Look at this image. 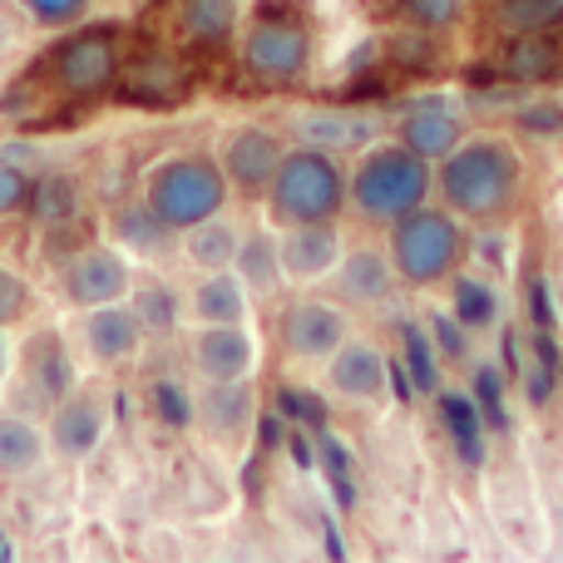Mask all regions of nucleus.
Instances as JSON below:
<instances>
[{
	"label": "nucleus",
	"mask_w": 563,
	"mask_h": 563,
	"mask_svg": "<svg viewBox=\"0 0 563 563\" xmlns=\"http://www.w3.org/2000/svg\"><path fill=\"white\" fill-rule=\"evenodd\" d=\"M114 95H119V104H134V109H178L194 95V69L174 49L144 45L134 55H124Z\"/></svg>",
	"instance_id": "6e6552de"
},
{
	"label": "nucleus",
	"mask_w": 563,
	"mask_h": 563,
	"mask_svg": "<svg viewBox=\"0 0 563 563\" xmlns=\"http://www.w3.org/2000/svg\"><path fill=\"white\" fill-rule=\"evenodd\" d=\"M327 386L331 396L341 400H356V406H371V400L386 396L390 386V361L376 341L366 336H346L336 346V356L327 361Z\"/></svg>",
	"instance_id": "2eb2a0df"
},
{
	"label": "nucleus",
	"mask_w": 563,
	"mask_h": 563,
	"mask_svg": "<svg viewBox=\"0 0 563 563\" xmlns=\"http://www.w3.org/2000/svg\"><path fill=\"white\" fill-rule=\"evenodd\" d=\"M435 188V164L410 154L406 144H371L346 174V208H356L366 223H396L410 208H420Z\"/></svg>",
	"instance_id": "f03ea898"
},
{
	"label": "nucleus",
	"mask_w": 563,
	"mask_h": 563,
	"mask_svg": "<svg viewBox=\"0 0 563 563\" xmlns=\"http://www.w3.org/2000/svg\"><path fill=\"white\" fill-rule=\"evenodd\" d=\"M400 356H406V366H400L406 380H416L420 390H440V351L420 321H406V327H400Z\"/></svg>",
	"instance_id": "2f4dec72"
},
{
	"label": "nucleus",
	"mask_w": 563,
	"mask_h": 563,
	"mask_svg": "<svg viewBox=\"0 0 563 563\" xmlns=\"http://www.w3.org/2000/svg\"><path fill=\"white\" fill-rule=\"evenodd\" d=\"M188 307H194L198 321H247V311H253V291H247V282L238 277L233 267H218V273L198 277Z\"/></svg>",
	"instance_id": "b1692460"
},
{
	"label": "nucleus",
	"mask_w": 563,
	"mask_h": 563,
	"mask_svg": "<svg viewBox=\"0 0 563 563\" xmlns=\"http://www.w3.org/2000/svg\"><path fill=\"white\" fill-rule=\"evenodd\" d=\"M119 65H124V45H119L114 25H85L65 35L49 49V79L65 99H104L114 95Z\"/></svg>",
	"instance_id": "0eeeda50"
},
{
	"label": "nucleus",
	"mask_w": 563,
	"mask_h": 563,
	"mask_svg": "<svg viewBox=\"0 0 563 563\" xmlns=\"http://www.w3.org/2000/svg\"><path fill=\"white\" fill-rule=\"evenodd\" d=\"M390 10H396L406 25L426 30V35H440V30H450L465 15V0H390Z\"/></svg>",
	"instance_id": "f704fd0d"
},
{
	"label": "nucleus",
	"mask_w": 563,
	"mask_h": 563,
	"mask_svg": "<svg viewBox=\"0 0 563 563\" xmlns=\"http://www.w3.org/2000/svg\"><path fill=\"white\" fill-rule=\"evenodd\" d=\"M311 55H317V35L301 15H287V10H263V15L247 25L243 35V69L257 79V85L273 89H291L307 79Z\"/></svg>",
	"instance_id": "423d86ee"
},
{
	"label": "nucleus",
	"mask_w": 563,
	"mask_h": 563,
	"mask_svg": "<svg viewBox=\"0 0 563 563\" xmlns=\"http://www.w3.org/2000/svg\"><path fill=\"white\" fill-rule=\"evenodd\" d=\"M134 317L144 321V331H174L178 327V311H184V301H178L174 287H164V282H148V287L134 291Z\"/></svg>",
	"instance_id": "72a5a7b5"
},
{
	"label": "nucleus",
	"mask_w": 563,
	"mask_h": 563,
	"mask_svg": "<svg viewBox=\"0 0 563 563\" xmlns=\"http://www.w3.org/2000/svg\"><path fill=\"white\" fill-rule=\"evenodd\" d=\"M114 238H119V253H154V247L168 238V228L158 223L154 208L139 198V203H124L114 213Z\"/></svg>",
	"instance_id": "473e14b6"
},
{
	"label": "nucleus",
	"mask_w": 563,
	"mask_h": 563,
	"mask_svg": "<svg viewBox=\"0 0 563 563\" xmlns=\"http://www.w3.org/2000/svg\"><path fill=\"white\" fill-rule=\"evenodd\" d=\"M396 139L410 148V154L426 158V164H440V158L465 139V119H460V109H450L445 99H416V104L400 114Z\"/></svg>",
	"instance_id": "f3484780"
},
{
	"label": "nucleus",
	"mask_w": 563,
	"mask_h": 563,
	"mask_svg": "<svg viewBox=\"0 0 563 563\" xmlns=\"http://www.w3.org/2000/svg\"><path fill=\"white\" fill-rule=\"evenodd\" d=\"M282 154H287V144H282L277 129H263V124H238L223 134V148H218V164H223L228 184H233V194L243 198H263L267 184H273Z\"/></svg>",
	"instance_id": "9b49d317"
},
{
	"label": "nucleus",
	"mask_w": 563,
	"mask_h": 563,
	"mask_svg": "<svg viewBox=\"0 0 563 563\" xmlns=\"http://www.w3.org/2000/svg\"><path fill=\"white\" fill-rule=\"evenodd\" d=\"M109 430V406L104 396H95V390H69L65 400H55L49 406V450H55L59 460H85L99 450V440H104Z\"/></svg>",
	"instance_id": "4468645a"
},
{
	"label": "nucleus",
	"mask_w": 563,
	"mask_h": 563,
	"mask_svg": "<svg viewBox=\"0 0 563 563\" xmlns=\"http://www.w3.org/2000/svg\"><path fill=\"white\" fill-rule=\"evenodd\" d=\"M184 257L198 267V273H218V267H233V257H238V228L233 223H223V213L218 218H203V223H194V228H184Z\"/></svg>",
	"instance_id": "bb28decb"
},
{
	"label": "nucleus",
	"mask_w": 563,
	"mask_h": 563,
	"mask_svg": "<svg viewBox=\"0 0 563 563\" xmlns=\"http://www.w3.org/2000/svg\"><path fill=\"white\" fill-rule=\"evenodd\" d=\"M563 69V45L554 40V30L544 35H505L499 49V75L515 85H544Z\"/></svg>",
	"instance_id": "4be33fe9"
},
{
	"label": "nucleus",
	"mask_w": 563,
	"mask_h": 563,
	"mask_svg": "<svg viewBox=\"0 0 563 563\" xmlns=\"http://www.w3.org/2000/svg\"><path fill=\"white\" fill-rule=\"evenodd\" d=\"M85 317V351L99 361V366H124V361L139 356V346H144V321L134 317V307H124V301H109V307H89L79 311Z\"/></svg>",
	"instance_id": "dca6fc26"
},
{
	"label": "nucleus",
	"mask_w": 563,
	"mask_h": 563,
	"mask_svg": "<svg viewBox=\"0 0 563 563\" xmlns=\"http://www.w3.org/2000/svg\"><path fill=\"white\" fill-rule=\"evenodd\" d=\"M440 410H445V430L455 440L460 460L465 465H485V430H479V400L470 396H440Z\"/></svg>",
	"instance_id": "7c9ffc66"
},
{
	"label": "nucleus",
	"mask_w": 563,
	"mask_h": 563,
	"mask_svg": "<svg viewBox=\"0 0 563 563\" xmlns=\"http://www.w3.org/2000/svg\"><path fill=\"white\" fill-rule=\"evenodd\" d=\"M233 273L247 282V291H273L282 277V238L277 233H247L238 243V257H233Z\"/></svg>",
	"instance_id": "cd10ccee"
},
{
	"label": "nucleus",
	"mask_w": 563,
	"mask_h": 563,
	"mask_svg": "<svg viewBox=\"0 0 563 563\" xmlns=\"http://www.w3.org/2000/svg\"><path fill=\"white\" fill-rule=\"evenodd\" d=\"M267 213L277 228L297 223H336L346 213V168L327 148L297 144L282 154L273 184H267Z\"/></svg>",
	"instance_id": "20e7f679"
},
{
	"label": "nucleus",
	"mask_w": 563,
	"mask_h": 563,
	"mask_svg": "<svg viewBox=\"0 0 563 563\" xmlns=\"http://www.w3.org/2000/svg\"><path fill=\"white\" fill-rule=\"evenodd\" d=\"M341 233L336 223H297L282 228V273L291 282H321L341 263Z\"/></svg>",
	"instance_id": "a211bd4d"
},
{
	"label": "nucleus",
	"mask_w": 563,
	"mask_h": 563,
	"mask_svg": "<svg viewBox=\"0 0 563 563\" xmlns=\"http://www.w3.org/2000/svg\"><path fill=\"white\" fill-rule=\"evenodd\" d=\"M376 119L356 114V109H307L297 114V144L327 148V154H341V148H361L376 139Z\"/></svg>",
	"instance_id": "aec40b11"
},
{
	"label": "nucleus",
	"mask_w": 563,
	"mask_h": 563,
	"mask_svg": "<svg viewBox=\"0 0 563 563\" xmlns=\"http://www.w3.org/2000/svg\"><path fill=\"white\" fill-rule=\"evenodd\" d=\"M525 158L499 134H465L435 164L440 203L465 223H499L525 198Z\"/></svg>",
	"instance_id": "f257e3e1"
},
{
	"label": "nucleus",
	"mask_w": 563,
	"mask_h": 563,
	"mask_svg": "<svg viewBox=\"0 0 563 563\" xmlns=\"http://www.w3.org/2000/svg\"><path fill=\"white\" fill-rule=\"evenodd\" d=\"M188 366L198 380H243L257 366V336L247 321H198L188 341Z\"/></svg>",
	"instance_id": "f8f14e48"
},
{
	"label": "nucleus",
	"mask_w": 563,
	"mask_h": 563,
	"mask_svg": "<svg viewBox=\"0 0 563 563\" xmlns=\"http://www.w3.org/2000/svg\"><path fill=\"white\" fill-rule=\"evenodd\" d=\"M25 380L30 390H35L40 406H55V400H65L69 390H79V371H75V356H69L65 336L59 331H35L25 346Z\"/></svg>",
	"instance_id": "6ab92c4d"
},
{
	"label": "nucleus",
	"mask_w": 563,
	"mask_h": 563,
	"mask_svg": "<svg viewBox=\"0 0 563 563\" xmlns=\"http://www.w3.org/2000/svg\"><path fill=\"white\" fill-rule=\"evenodd\" d=\"M277 331H282V351H287L291 361H301V366H327L341 341L351 336V321L336 301L297 297L282 307Z\"/></svg>",
	"instance_id": "1a4fd4ad"
},
{
	"label": "nucleus",
	"mask_w": 563,
	"mask_h": 563,
	"mask_svg": "<svg viewBox=\"0 0 563 563\" xmlns=\"http://www.w3.org/2000/svg\"><path fill=\"white\" fill-rule=\"evenodd\" d=\"M75 208H79V194H75V184H69L65 174H40V178H30L25 213L35 218L40 228L69 223V218H75Z\"/></svg>",
	"instance_id": "c756f323"
},
{
	"label": "nucleus",
	"mask_w": 563,
	"mask_h": 563,
	"mask_svg": "<svg viewBox=\"0 0 563 563\" xmlns=\"http://www.w3.org/2000/svg\"><path fill=\"white\" fill-rule=\"evenodd\" d=\"M194 420L218 445H243L257 426V390L253 380H203L194 400Z\"/></svg>",
	"instance_id": "ddd939ff"
},
{
	"label": "nucleus",
	"mask_w": 563,
	"mask_h": 563,
	"mask_svg": "<svg viewBox=\"0 0 563 563\" xmlns=\"http://www.w3.org/2000/svg\"><path fill=\"white\" fill-rule=\"evenodd\" d=\"M228 198H233V184H228L223 164L213 154H194V148L168 154L144 174V203L154 208V218L168 233H184L203 218H218Z\"/></svg>",
	"instance_id": "39448f33"
},
{
	"label": "nucleus",
	"mask_w": 563,
	"mask_h": 563,
	"mask_svg": "<svg viewBox=\"0 0 563 563\" xmlns=\"http://www.w3.org/2000/svg\"><path fill=\"white\" fill-rule=\"evenodd\" d=\"M554 311H559V317H563V273L554 277Z\"/></svg>",
	"instance_id": "a19ab883"
},
{
	"label": "nucleus",
	"mask_w": 563,
	"mask_h": 563,
	"mask_svg": "<svg viewBox=\"0 0 563 563\" xmlns=\"http://www.w3.org/2000/svg\"><path fill=\"white\" fill-rule=\"evenodd\" d=\"M59 287H65L69 307H79V311L109 307V301H124L129 291H134V267H129V253L95 243V247H79V253L69 257Z\"/></svg>",
	"instance_id": "9d476101"
},
{
	"label": "nucleus",
	"mask_w": 563,
	"mask_h": 563,
	"mask_svg": "<svg viewBox=\"0 0 563 563\" xmlns=\"http://www.w3.org/2000/svg\"><path fill=\"white\" fill-rule=\"evenodd\" d=\"M450 287V317L460 321V327L470 331V336H485V331H495L499 327V291H495V282H485V277H470V273H455L445 282Z\"/></svg>",
	"instance_id": "393cba45"
},
{
	"label": "nucleus",
	"mask_w": 563,
	"mask_h": 563,
	"mask_svg": "<svg viewBox=\"0 0 563 563\" xmlns=\"http://www.w3.org/2000/svg\"><path fill=\"white\" fill-rule=\"evenodd\" d=\"M390 267H396V282L416 291H430V287H445L450 277L465 267V253H470V238H465V218L450 213L445 203L430 208H410L406 218L390 223Z\"/></svg>",
	"instance_id": "7ed1b4c3"
},
{
	"label": "nucleus",
	"mask_w": 563,
	"mask_h": 563,
	"mask_svg": "<svg viewBox=\"0 0 563 563\" xmlns=\"http://www.w3.org/2000/svg\"><path fill=\"white\" fill-rule=\"evenodd\" d=\"M489 25L505 35H544L563 25V0H489Z\"/></svg>",
	"instance_id": "c85d7f7f"
},
{
	"label": "nucleus",
	"mask_w": 563,
	"mask_h": 563,
	"mask_svg": "<svg viewBox=\"0 0 563 563\" xmlns=\"http://www.w3.org/2000/svg\"><path fill=\"white\" fill-rule=\"evenodd\" d=\"M45 450H49V440L35 420L0 410V475L20 479V475H30V470H40L45 465Z\"/></svg>",
	"instance_id": "a878e982"
},
{
	"label": "nucleus",
	"mask_w": 563,
	"mask_h": 563,
	"mask_svg": "<svg viewBox=\"0 0 563 563\" xmlns=\"http://www.w3.org/2000/svg\"><path fill=\"white\" fill-rule=\"evenodd\" d=\"M30 307H35V291H30V282L20 277V273H10V267H0V331H10L15 321H25Z\"/></svg>",
	"instance_id": "c9c22d12"
},
{
	"label": "nucleus",
	"mask_w": 563,
	"mask_h": 563,
	"mask_svg": "<svg viewBox=\"0 0 563 563\" xmlns=\"http://www.w3.org/2000/svg\"><path fill=\"white\" fill-rule=\"evenodd\" d=\"M390 287H396V267H390V253H376V247H356V253H341L336 263V291L346 301H361V307H371V301L390 297Z\"/></svg>",
	"instance_id": "5701e85b"
},
{
	"label": "nucleus",
	"mask_w": 563,
	"mask_h": 563,
	"mask_svg": "<svg viewBox=\"0 0 563 563\" xmlns=\"http://www.w3.org/2000/svg\"><path fill=\"white\" fill-rule=\"evenodd\" d=\"M426 331H430V341H435L440 361H465V356H470V331L460 327L450 311H430Z\"/></svg>",
	"instance_id": "e433bc0d"
},
{
	"label": "nucleus",
	"mask_w": 563,
	"mask_h": 563,
	"mask_svg": "<svg viewBox=\"0 0 563 563\" xmlns=\"http://www.w3.org/2000/svg\"><path fill=\"white\" fill-rule=\"evenodd\" d=\"M20 5H25V15L35 25H75L89 10V0H20Z\"/></svg>",
	"instance_id": "4c0bfd02"
},
{
	"label": "nucleus",
	"mask_w": 563,
	"mask_h": 563,
	"mask_svg": "<svg viewBox=\"0 0 563 563\" xmlns=\"http://www.w3.org/2000/svg\"><path fill=\"white\" fill-rule=\"evenodd\" d=\"M5 371H10V346H5V331H0V386H5Z\"/></svg>",
	"instance_id": "ea45409f"
},
{
	"label": "nucleus",
	"mask_w": 563,
	"mask_h": 563,
	"mask_svg": "<svg viewBox=\"0 0 563 563\" xmlns=\"http://www.w3.org/2000/svg\"><path fill=\"white\" fill-rule=\"evenodd\" d=\"M238 20H243L238 15V0H178V10H174V25L184 35V45L203 49V55L223 49L238 35Z\"/></svg>",
	"instance_id": "412c9836"
},
{
	"label": "nucleus",
	"mask_w": 563,
	"mask_h": 563,
	"mask_svg": "<svg viewBox=\"0 0 563 563\" xmlns=\"http://www.w3.org/2000/svg\"><path fill=\"white\" fill-rule=\"evenodd\" d=\"M25 198H30V174L20 164H5V158H0V218L25 213Z\"/></svg>",
	"instance_id": "58836bf2"
}]
</instances>
